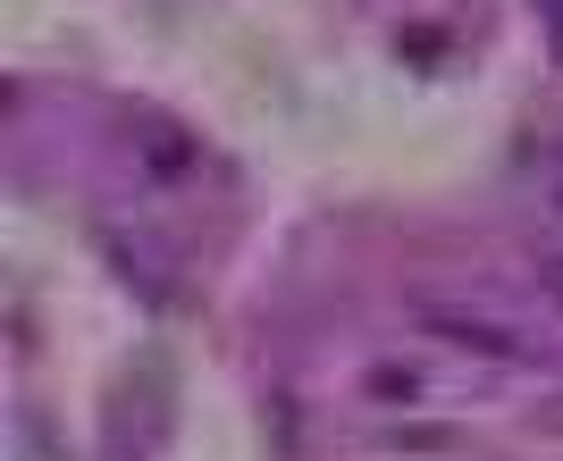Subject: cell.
Returning <instances> with one entry per match:
<instances>
[{
  "instance_id": "6da1fadb",
  "label": "cell",
  "mask_w": 563,
  "mask_h": 461,
  "mask_svg": "<svg viewBox=\"0 0 563 461\" xmlns=\"http://www.w3.org/2000/svg\"><path fill=\"white\" fill-rule=\"evenodd\" d=\"M421 327H429V336H446V345H463V352H488V361H521V336H514V327L463 319V311H446V302H429Z\"/></svg>"
},
{
  "instance_id": "7a4b0ae2",
  "label": "cell",
  "mask_w": 563,
  "mask_h": 461,
  "mask_svg": "<svg viewBox=\"0 0 563 461\" xmlns=\"http://www.w3.org/2000/svg\"><path fill=\"white\" fill-rule=\"evenodd\" d=\"M371 394H421V378H412V369H378Z\"/></svg>"
},
{
  "instance_id": "3957f363",
  "label": "cell",
  "mask_w": 563,
  "mask_h": 461,
  "mask_svg": "<svg viewBox=\"0 0 563 461\" xmlns=\"http://www.w3.org/2000/svg\"><path fill=\"white\" fill-rule=\"evenodd\" d=\"M539 285L555 294V311H563V252H547V260H539Z\"/></svg>"
},
{
  "instance_id": "277c9868",
  "label": "cell",
  "mask_w": 563,
  "mask_h": 461,
  "mask_svg": "<svg viewBox=\"0 0 563 461\" xmlns=\"http://www.w3.org/2000/svg\"><path fill=\"white\" fill-rule=\"evenodd\" d=\"M547 193H555V210H563V168H555V177H547Z\"/></svg>"
}]
</instances>
